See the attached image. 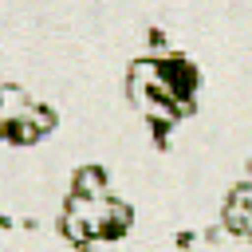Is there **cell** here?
Returning <instances> with one entry per match:
<instances>
[{"label": "cell", "mask_w": 252, "mask_h": 252, "mask_svg": "<svg viewBox=\"0 0 252 252\" xmlns=\"http://www.w3.org/2000/svg\"><path fill=\"white\" fill-rule=\"evenodd\" d=\"M71 193H83V197H106V169L102 165H79L75 177H71Z\"/></svg>", "instance_id": "obj_3"}, {"label": "cell", "mask_w": 252, "mask_h": 252, "mask_svg": "<svg viewBox=\"0 0 252 252\" xmlns=\"http://www.w3.org/2000/svg\"><path fill=\"white\" fill-rule=\"evenodd\" d=\"M244 181H248V185H252V161H248V165H244Z\"/></svg>", "instance_id": "obj_5"}, {"label": "cell", "mask_w": 252, "mask_h": 252, "mask_svg": "<svg viewBox=\"0 0 252 252\" xmlns=\"http://www.w3.org/2000/svg\"><path fill=\"white\" fill-rule=\"evenodd\" d=\"M51 126H55V110L43 106V102H35V98H28L24 110L16 114L12 130H8V142L12 146H35L43 134H51Z\"/></svg>", "instance_id": "obj_2"}, {"label": "cell", "mask_w": 252, "mask_h": 252, "mask_svg": "<svg viewBox=\"0 0 252 252\" xmlns=\"http://www.w3.org/2000/svg\"><path fill=\"white\" fill-rule=\"evenodd\" d=\"M24 102H28V94L20 87H0V138L4 142H8V130H12L16 114L24 110Z\"/></svg>", "instance_id": "obj_4"}, {"label": "cell", "mask_w": 252, "mask_h": 252, "mask_svg": "<svg viewBox=\"0 0 252 252\" xmlns=\"http://www.w3.org/2000/svg\"><path fill=\"white\" fill-rule=\"evenodd\" d=\"M130 205L126 201H114L110 193L106 197H83V193H71L67 205H63V217H59V232L67 244L83 248V244H98V240H118L126 228H130Z\"/></svg>", "instance_id": "obj_1"}]
</instances>
